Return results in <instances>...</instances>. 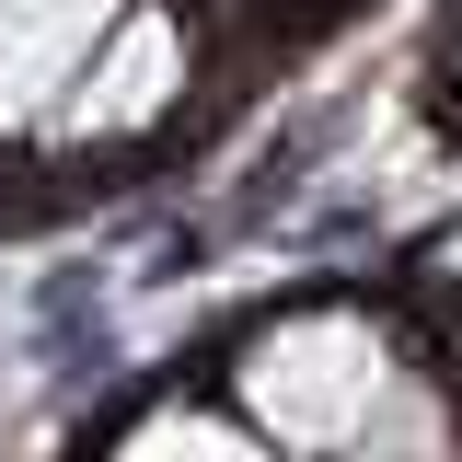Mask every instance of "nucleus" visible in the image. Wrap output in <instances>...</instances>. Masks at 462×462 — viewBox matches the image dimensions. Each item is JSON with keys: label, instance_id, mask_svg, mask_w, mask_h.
<instances>
[{"label": "nucleus", "instance_id": "obj_1", "mask_svg": "<svg viewBox=\"0 0 462 462\" xmlns=\"http://www.w3.org/2000/svg\"><path fill=\"white\" fill-rule=\"evenodd\" d=\"M220 393L254 416L266 451H462L451 358L358 289H312V300L254 312L231 336Z\"/></svg>", "mask_w": 462, "mask_h": 462}, {"label": "nucleus", "instance_id": "obj_2", "mask_svg": "<svg viewBox=\"0 0 462 462\" xmlns=\"http://www.w3.org/2000/svg\"><path fill=\"white\" fill-rule=\"evenodd\" d=\"M185 81H197V23H185V0H139L105 47L81 58V81L58 93L35 162H58V173L151 162L173 127H185Z\"/></svg>", "mask_w": 462, "mask_h": 462}, {"label": "nucleus", "instance_id": "obj_3", "mask_svg": "<svg viewBox=\"0 0 462 462\" xmlns=\"http://www.w3.org/2000/svg\"><path fill=\"white\" fill-rule=\"evenodd\" d=\"M139 0H0V151L35 162L58 93L81 81V58L105 47Z\"/></svg>", "mask_w": 462, "mask_h": 462}, {"label": "nucleus", "instance_id": "obj_4", "mask_svg": "<svg viewBox=\"0 0 462 462\" xmlns=\"http://www.w3.org/2000/svg\"><path fill=\"white\" fill-rule=\"evenodd\" d=\"M439 81H451V116H462V23H451V58H439Z\"/></svg>", "mask_w": 462, "mask_h": 462}, {"label": "nucleus", "instance_id": "obj_5", "mask_svg": "<svg viewBox=\"0 0 462 462\" xmlns=\"http://www.w3.org/2000/svg\"><path fill=\"white\" fill-rule=\"evenodd\" d=\"M439 358H451V393H462V324H451V346H439Z\"/></svg>", "mask_w": 462, "mask_h": 462}, {"label": "nucleus", "instance_id": "obj_6", "mask_svg": "<svg viewBox=\"0 0 462 462\" xmlns=\"http://www.w3.org/2000/svg\"><path fill=\"white\" fill-rule=\"evenodd\" d=\"M254 12H312V0H254Z\"/></svg>", "mask_w": 462, "mask_h": 462}]
</instances>
